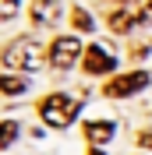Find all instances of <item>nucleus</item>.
Masks as SVG:
<instances>
[{"label":"nucleus","instance_id":"12","mask_svg":"<svg viewBox=\"0 0 152 155\" xmlns=\"http://www.w3.org/2000/svg\"><path fill=\"white\" fill-rule=\"evenodd\" d=\"M18 11V0H0V18H14Z\"/></svg>","mask_w":152,"mask_h":155},{"label":"nucleus","instance_id":"11","mask_svg":"<svg viewBox=\"0 0 152 155\" xmlns=\"http://www.w3.org/2000/svg\"><path fill=\"white\" fill-rule=\"evenodd\" d=\"M74 28H81V32H88V28H92V18H88L85 11H74Z\"/></svg>","mask_w":152,"mask_h":155},{"label":"nucleus","instance_id":"4","mask_svg":"<svg viewBox=\"0 0 152 155\" xmlns=\"http://www.w3.org/2000/svg\"><path fill=\"white\" fill-rule=\"evenodd\" d=\"M145 85H149V74H145V71H131V74L113 78V81L106 85V95L110 99H127V95H134V92H142Z\"/></svg>","mask_w":152,"mask_h":155},{"label":"nucleus","instance_id":"9","mask_svg":"<svg viewBox=\"0 0 152 155\" xmlns=\"http://www.w3.org/2000/svg\"><path fill=\"white\" fill-rule=\"evenodd\" d=\"M131 14H110V28H113V32H127V28H131Z\"/></svg>","mask_w":152,"mask_h":155},{"label":"nucleus","instance_id":"6","mask_svg":"<svg viewBox=\"0 0 152 155\" xmlns=\"http://www.w3.org/2000/svg\"><path fill=\"white\" fill-rule=\"evenodd\" d=\"M113 134H117L113 120H88V124H85V137L92 141L95 148H99V145H106V141H110Z\"/></svg>","mask_w":152,"mask_h":155},{"label":"nucleus","instance_id":"3","mask_svg":"<svg viewBox=\"0 0 152 155\" xmlns=\"http://www.w3.org/2000/svg\"><path fill=\"white\" fill-rule=\"evenodd\" d=\"M81 57V42H78L74 35H60L53 46H50V64L57 71H67V67H74V60Z\"/></svg>","mask_w":152,"mask_h":155},{"label":"nucleus","instance_id":"8","mask_svg":"<svg viewBox=\"0 0 152 155\" xmlns=\"http://www.w3.org/2000/svg\"><path fill=\"white\" fill-rule=\"evenodd\" d=\"M0 88H4V95H21V92L29 88V78H14V74H7V78H0Z\"/></svg>","mask_w":152,"mask_h":155},{"label":"nucleus","instance_id":"14","mask_svg":"<svg viewBox=\"0 0 152 155\" xmlns=\"http://www.w3.org/2000/svg\"><path fill=\"white\" fill-rule=\"evenodd\" d=\"M88 155H103V152H99V148H92V152H88Z\"/></svg>","mask_w":152,"mask_h":155},{"label":"nucleus","instance_id":"13","mask_svg":"<svg viewBox=\"0 0 152 155\" xmlns=\"http://www.w3.org/2000/svg\"><path fill=\"white\" fill-rule=\"evenodd\" d=\"M138 145H142V148H152V130H142V134H138Z\"/></svg>","mask_w":152,"mask_h":155},{"label":"nucleus","instance_id":"5","mask_svg":"<svg viewBox=\"0 0 152 155\" xmlns=\"http://www.w3.org/2000/svg\"><path fill=\"white\" fill-rule=\"evenodd\" d=\"M81 64H85V71H88V74H110L117 60L110 57L103 46H88V49H85V60H81Z\"/></svg>","mask_w":152,"mask_h":155},{"label":"nucleus","instance_id":"1","mask_svg":"<svg viewBox=\"0 0 152 155\" xmlns=\"http://www.w3.org/2000/svg\"><path fill=\"white\" fill-rule=\"evenodd\" d=\"M39 116L46 120V127H57V130H64V127L74 124V116H78V99L64 95V92H57V95H46L43 102H39Z\"/></svg>","mask_w":152,"mask_h":155},{"label":"nucleus","instance_id":"2","mask_svg":"<svg viewBox=\"0 0 152 155\" xmlns=\"http://www.w3.org/2000/svg\"><path fill=\"white\" fill-rule=\"evenodd\" d=\"M43 64V49L36 39H18L4 49V67L7 71H36Z\"/></svg>","mask_w":152,"mask_h":155},{"label":"nucleus","instance_id":"7","mask_svg":"<svg viewBox=\"0 0 152 155\" xmlns=\"http://www.w3.org/2000/svg\"><path fill=\"white\" fill-rule=\"evenodd\" d=\"M32 18H36V25H57L60 4L57 0H36V4H32Z\"/></svg>","mask_w":152,"mask_h":155},{"label":"nucleus","instance_id":"10","mask_svg":"<svg viewBox=\"0 0 152 155\" xmlns=\"http://www.w3.org/2000/svg\"><path fill=\"white\" fill-rule=\"evenodd\" d=\"M14 137H18V124H14V120H7V124H4V137H0V145L7 148Z\"/></svg>","mask_w":152,"mask_h":155}]
</instances>
